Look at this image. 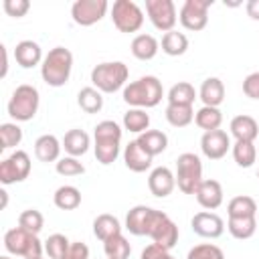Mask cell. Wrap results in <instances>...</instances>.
<instances>
[{
    "mask_svg": "<svg viewBox=\"0 0 259 259\" xmlns=\"http://www.w3.org/2000/svg\"><path fill=\"white\" fill-rule=\"evenodd\" d=\"M130 69L121 61H105L91 69V83L101 93H115L125 87Z\"/></svg>",
    "mask_w": 259,
    "mask_h": 259,
    "instance_id": "cell-4",
    "label": "cell"
},
{
    "mask_svg": "<svg viewBox=\"0 0 259 259\" xmlns=\"http://www.w3.org/2000/svg\"><path fill=\"white\" fill-rule=\"evenodd\" d=\"M4 249L16 257L38 259V257H42L45 245L38 241V235L30 233L22 227H14L4 233Z\"/></svg>",
    "mask_w": 259,
    "mask_h": 259,
    "instance_id": "cell-6",
    "label": "cell"
},
{
    "mask_svg": "<svg viewBox=\"0 0 259 259\" xmlns=\"http://www.w3.org/2000/svg\"><path fill=\"white\" fill-rule=\"evenodd\" d=\"M176 186L184 194H194L202 178V162L196 154L184 152L176 158Z\"/></svg>",
    "mask_w": 259,
    "mask_h": 259,
    "instance_id": "cell-7",
    "label": "cell"
},
{
    "mask_svg": "<svg viewBox=\"0 0 259 259\" xmlns=\"http://www.w3.org/2000/svg\"><path fill=\"white\" fill-rule=\"evenodd\" d=\"M42 245H45V253H47L49 259H63L65 253H67L69 247H71V241H69L65 235L55 233V235H51Z\"/></svg>",
    "mask_w": 259,
    "mask_h": 259,
    "instance_id": "cell-39",
    "label": "cell"
},
{
    "mask_svg": "<svg viewBox=\"0 0 259 259\" xmlns=\"http://www.w3.org/2000/svg\"><path fill=\"white\" fill-rule=\"evenodd\" d=\"M148 188L156 198H166L172 194V190L176 188V176L170 168L166 166H158L150 172L148 176Z\"/></svg>",
    "mask_w": 259,
    "mask_h": 259,
    "instance_id": "cell-17",
    "label": "cell"
},
{
    "mask_svg": "<svg viewBox=\"0 0 259 259\" xmlns=\"http://www.w3.org/2000/svg\"><path fill=\"white\" fill-rule=\"evenodd\" d=\"M53 202L61 210H75L81 204V190L77 186H71V184L59 186L53 194Z\"/></svg>",
    "mask_w": 259,
    "mask_h": 259,
    "instance_id": "cell-29",
    "label": "cell"
},
{
    "mask_svg": "<svg viewBox=\"0 0 259 259\" xmlns=\"http://www.w3.org/2000/svg\"><path fill=\"white\" fill-rule=\"evenodd\" d=\"M194 196H196L198 204L204 210H214V208H219L223 204V186H221L219 180H212V178L202 180L198 184Z\"/></svg>",
    "mask_w": 259,
    "mask_h": 259,
    "instance_id": "cell-18",
    "label": "cell"
},
{
    "mask_svg": "<svg viewBox=\"0 0 259 259\" xmlns=\"http://www.w3.org/2000/svg\"><path fill=\"white\" fill-rule=\"evenodd\" d=\"M196 99V89L188 81H178L168 91V103L174 105H192Z\"/></svg>",
    "mask_w": 259,
    "mask_h": 259,
    "instance_id": "cell-35",
    "label": "cell"
},
{
    "mask_svg": "<svg viewBox=\"0 0 259 259\" xmlns=\"http://www.w3.org/2000/svg\"><path fill=\"white\" fill-rule=\"evenodd\" d=\"M89 146H91L89 134L83 132V130H79V127L69 130V132L65 134V138H63V150H65L69 156H73V158H79V156L87 154Z\"/></svg>",
    "mask_w": 259,
    "mask_h": 259,
    "instance_id": "cell-24",
    "label": "cell"
},
{
    "mask_svg": "<svg viewBox=\"0 0 259 259\" xmlns=\"http://www.w3.org/2000/svg\"><path fill=\"white\" fill-rule=\"evenodd\" d=\"M107 10V0H75L71 6V16L79 26H93L105 16Z\"/></svg>",
    "mask_w": 259,
    "mask_h": 259,
    "instance_id": "cell-13",
    "label": "cell"
},
{
    "mask_svg": "<svg viewBox=\"0 0 259 259\" xmlns=\"http://www.w3.org/2000/svg\"><path fill=\"white\" fill-rule=\"evenodd\" d=\"M63 259H89V247L81 241H73Z\"/></svg>",
    "mask_w": 259,
    "mask_h": 259,
    "instance_id": "cell-47",
    "label": "cell"
},
{
    "mask_svg": "<svg viewBox=\"0 0 259 259\" xmlns=\"http://www.w3.org/2000/svg\"><path fill=\"white\" fill-rule=\"evenodd\" d=\"M119 233H121V223H119L117 217L107 214V212L95 217V221H93V235L101 243H105L107 239H111V237H115Z\"/></svg>",
    "mask_w": 259,
    "mask_h": 259,
    "instance_id": "cell-26",
    "label": "cell"
},
{
    "mask_svg": "<svg viewBox=\"0 0 259 259\" xmlns=\"http://www.w3.org/2000/svg\"><path fill=\"white\" fill-rule=\"evenodd\" d=\"M190 227L198 237L219 239L225 233V221L212 210H200L190 219Z\"/></svg>",
    "mask_w": 259,
    "mask_h": 259,
    "instance_id": "cell-14",
    "label": "cell"
},
{
    "mask_svg": "<svg viewBox=\"0 0 259 259\" xmlns=\"http://www.w3.org/2000/svg\"><path fill=\"white\" fill-rule=\"evenodd\" d=\"M186 259H225V253L214 243H200L188 251Z\"/></svg>",
    "mask_w": 259,
    "mask_h": 259,
    "instance_id": "cell-42",
    "label": "cell"
},
{
    "mask_svg": "<svg viewBox=\"0 0 259 259\" xmlns=\"http://www.w3.org/2000/svg\"><path fill=\"white\" fill-rule=\"evenodd\" d=\"M198 97L202 105L208 107H219L225 101V85L219 77H206L198 89Z\"/></svg>",
    "mask_w": 259,
    "mask_h": 259,
    "instance_id": "cell-23",
    "label": "cell"
},
{
    "mask_svg": "<svg viewBox=\"0 0 259 259\" xmlns=\"http://www.w3.org/2000/svg\"><path fill=\"white\" fill-rule=\"evenodd\" d=\"M18 227H22V229L38 235L42 231V227H45V217L36 208H26V210H22L18 214Z\"/></svg>",
    "mask_w": 259,
    "mask_h": 259,
    "instance_id": "cell-41",
    "label": "cell"
},
{
    "mask_svg": "<svg viewBox=\"0 0 259 259\" xmlns=\"http://www.w3.org/2000/svg\"><path fill=\"white\" fill-rule=\"evenodd\" d=\"M154 210L156 208L146 206V204H136L134 208H130L125 214L127 233L134 237H148V231H150V225L154 219Z\"/></svg>",
    "mask_w": 259,
    "mask_h": 259,
    "instance_id": "cell-16",
    "label": "cell"
},
{
    "mask_svg": "<svg viewBox=\"0 0 259 259\" xmlns=\"http://www.w3.org/2000/svg\"><path fill=\"white\" fill-rule=\"evenodd\" d=\"M257 178H259V170H257Z\"/></svg>",
    "mask_w": 259,
    "mask_h": 259,
    "instance_id": "cell-53",
    "label": "cell"
},
{
    "mask_svg": "<svg viewBox=\"0 0 259 259\" xmlns=\"http://www.w3.org/2000/svg\"><path fill=\"white\" fill-rule=\"evenodd\" d=\"M103 251L107 259H130L132 247H130V241L119 233L103 243Z\"/></svg>",
    "mask_w": 259,
    "mask_h": 259,
    "instance_id": "cell-38",
    "label": "cell"
},
{
    "mask_svg": "<svg viewBox=\"0 0 259 259\" xmlns=\"http://www.w3.org/2000/svg\"><path fill=\"white\" fill-rule=\"evenodd\" d=\"M178 227L176 223L162 210H154V219H152V225H150V231H148V237L152 239V243L164 247V249H174V245L178 243Z\"/></svg>",
    "mask_w": 259,
    "mask_h": 259,
    "instance_id": "cell-10",
    "label": "cell"
},
{
    "mask_svg": "<svg viewBox=\"0 0 259 259\" xmlns=\"http://www.w3.org/2000/svg\"><path fill=\"white\" fill-rule=\"evenodd\" d=\"M0 53H2V71H0V77H6L8 73V51L4 45H0Z\"/></svg>",
    "mask_w": 259,
    "mask_h": 259,
    "instance_id": "cell-49",
    "label": "cell"
},
{
    "mask_svg": "<svg viewBox=\"0 0 259 259\" xmlns=\"http://www.w3.org/2000/svg\"><path fill=\"white\" fill-rule=\"evenodd\" d=\"M136 140H138V144H140L152 158L158 156V154H162V152L168 148V136H166L164 132H160V130H148V132L140 134Z\"/></svg>",
    "mask_w": 259,
    "mask_h": 259,
    "instance_id": "cell-27",
    "label": "cell"
},
{
    "mask_svg": "<svg viewBox=\"0 0 259 259\" xmlns=\"http://www.w3.org/2000/svg\"><path fill=\"white\" fill-rule=\"evenodd\" d=\"M77 103L85 113H99L103 109V95L93 85L91 87H83L77 93Z\"/></svg>",
    "mask_w": 259,
    "mask_h": 259,
    "instance_id": "cell-33",
    "label": "cell"
},
{
    "mask_svg": "<svg viewBox=\"0 0 259 259\" xmlns=\"http://www.w3.org/2000/svg\"><path fill=\"white\" fill-rule=\"evenodd\" d=\"M243 93L249 97V99H259V71L251 73L245 77L243 81Z\"/></svg>",
    "mask_w": 259,
    "mask_h": 259,
    "instance_id": "cell-46",
    "label": "cell"
},
{
    "mask_svg": "<svg viewBox=\"0 0 259 259\" xmlns=\"http://www.w3.org/2000/svg\"><path fill=\"white\" fill-rule=\"evenodd\" d=\"M4 12L12 18H22L28 10H30V2L28 0H4Z\"/></svg>",
    "mask_w": 259,
    "mask_h": 259,
    "instance_id": "cell-44",
    "label": "cell"
},
{
    "mask_svg": "<svg viewBox=\"0 0 259 259\" xmlns=\"http://www.w3.org/2000/svg\"><path fill=\"white\" fill-rule=\"evenodd\" d=\"M146 14L156 30H162L164 34L174 30L178 22L176 4L172 0H146Z\"/></svg>",
    "mask_w": 259,
    "mask_h": 259,
    "instance_id": "cell-11",
    "label": "cell"
},
{
    "mask_svg": "<svg viewBox=\"0 0 259 259\" xmlns=\"http://www.w3.org/2000/svg\"><path fill=\"white\" fill-rule=\"evenodd\" d=\"M130 49H132V55L136 59H140V61H152L158 55V51H160V42L152 34H138V36H134Z\"/></svg>",
    "mask_w": 259,
    "mask_h": 259,
    "instance_id": "cell-25",
    "label": "cell"
},
{
    "mask_svg": "<svg viewBox=\"0 0 259 259\" xmlns=\"http://www.w3.org/2000/svg\"><path fill=\"white\" fill-rule=\"evenodd\" d=\"M123 101L130 105V107H138V109H150V107H156L162 97H164V87H162V81L154 75H146V77H140L132 83H127L123 87V93H121Z\"/></svg>",
    "mask_w": 259,
    "mask_h": 259,
    "instance_id": "cell-2",
    "label": "cell"
},
{
    "mask_svg": "<svg viewBox=\"0 0 259 259\" xmlns=\"http://www.w3.org/2000/svg\"><path fill=\"white\" fill-rule=\"evenodd\" d=\"M73 71V53L65 47L51 49L40 65V77L49 87H63L69 83Z\"/></svg>",
    "mask_w": 259,
    "mask_h": 259,
    "instance_id": "cell-3",
    "label": "cell"
},
{
    "mask_svg": "<svg viewBox=\"0 0 259 259\" xmlns=\"http://www.w3.org/2000/svg\"><path fill=\"white\" fill-rule=\"evenodd\" d=\"M38 105H40V95H38V89L34 85H28V83H22L18 85L10 99H8V115L14 119V121H30L36 111H38Z\"/></svg>",
    "mask_w": 259,
    "mask_h": 259,
    "instance_id": "cell-5",
    "label": "cell"
},
{
    "mask_svg": "<svg viewBox=\"0 0 259 259\" xmlns=\"http://www.w3.org/2000/svg\"><path fill=\"white\" fill-rule=\"evenodd\" d=\"M257 154H259V150H257Z\"/></svg>",
    "mask_w": 259,
    "mask_h": 259,
    "instance_id": "cell-54",
    "label": "cell"
},
{
    "mask_svg": "<svg viewBox=\"0 0 259 259\" xmlns=\"http://www.w3.org/2000/svg\"><path fill=\"white\" fill-rule=\"evenodd\" d=\"M245 10H247V16L251 20H259V0H249L245 4Z\"/></svg>",
    "mask_w": 259,
    "mask_h": 259,
    "instance_id": "cell-48",
    "label": "cell"
},
{
    "mask_svg": "<svg viewBox=\"0 0 259 259\" xmlns=\"http://www.w3.org/2000/svg\"><path fill=\"white\" fill-rule=\"evenodd\" d=\"M0 259H12V257H8V255H2V257H0Z\"/></svg>",
    "mask_w": 259,
    "mask_h": 259,
    "instance_id": "cell-51",
    "label": "cell"
},
{
    "mask_svg": "<svg viewBox=\"0 0 259 259\" xmlns=\"http://www.w3.org/2000/svg\"><path fill=\"white\" fill-rule=\"evenodd\" d=\"M212 0H186L178 12V20L186 30L198 32L208 24V8Z\"/></svg>",
    "mask_w": 259,
    "mask_h": 259,
    "instance_id": "cell-12",
    "label": "cell"
},
{
    "mask_svg": "<svg viewBox=\"0 0 259 259\" xmlns=\"http://www.w3.org/2000/svg\"><path fill=\"white\" fill-rule=\"evenodd\" d=\"M0 196H2V208H6V204H8V192L6 190H0Z\"/></svg>",
    "mask_w": 259,
    "mask_h": 259,
    "instance_id": "cell-50",
    "label": "cell"
},
{
    "mask_svg": "<svg viewBox=\"0 0 259 259\" xmlns=\"http://www.w3.org/2000/svg\"><path fill=\"white\" fill-rule=\"evenodd\" d=\"M123 130L134 132V134H144L150 127V115L146 113V109H138V107H130L123 113Z\"/></svg>",
    "mask_w": 259,
    "mask_h": 259,
    "instance_id": "cell-34",
    "label": "cell"
},
{
    "mask_svg": "<svg viewBox=\"0 0 259 259\" xmlns=\"http://www.w3.org/2000/svg\"><path fill=\"white\" fill-rule=\"evenodd\" d=\"M14 59L22 69H32L36 65H42V49L34 40H20L14 47Z\"/></svg>",
    "mask_w": 259,
    "mask_h": 259,
    "instance_id": "cell-21",
    "label": "cell"
},
{
    "mask_svg": "<svg viewBox=\"0 0 259 259\" xmlns=\"http://www.w3.org/2000/svg\"><path fill=\"white\" fill-rule=\"evenodd\" d=\"M30 168H32L30 156L24 150H14L8 158H4L0 162V182L4 186L22 182V180L28 178Z\"/></svg>",
    "mask_w": 259,
    "mask_h": 259,
    "instance_id": "cell-9",
    "label": "cell"
},
{
    "mask_svg": "<svg viewBox=\"0 0 259 259\" xmlns=\"http://www.w3.org/2000/svg\"><path fill=\"white\" fill-rule=\"evenodd\" d=\"M231 148H233L231 138L223 130L204 132L202 138H200V150H202V154L208 160H221V158H225Z\"/></svg>",
    "mask_w": 259,
    "mask_h": 259,
    "instance_id": "cell-15",
    "label": "cell"
},
{
    "mask_svg": "<svg viewBox=\"0 0 259 259\" xmlns=\"http://www.w3.org/2000/svg\"><path fill=\"white\" fill-rule=\"evenodd\" d=\"M231 152H233V160L241 168H251L257 162V146L253 142H235Z\"/></svg>",
    "mask_w": 259,
    "mask_h": 259,
    "instance_id": "cell-36",
    "label": "cell"
},
{
    "mask_svg": "<svg viewBox=\"0 0 259 259\" xmlns=\"http://www.w3.org/2000/svg\"><path fill=\"white\" fill-rule=\"evenodd\" d=\"M231 136L235 138V142H255L257 136H259V123L255 117L247 115V113H241V115H235L231 119Z\"/></svg>",
    "mask_w": 259,
    "mask_h": 259,
    "instance_id": "cell-19",
    "label": "cell"
},
{
    "mask_svg": "<svg viewBox=\"0 0 259 259\" xmlns=\"http://www.w3.org/2000/svg\"><path fill=\"white\" fill-rule=\"evenodd\" d=\"M38 259H42V257H38Z\"/></svg>",
    "mask_w": 259,
    "mask_h": 259,
    "instance_id": "cell-55",
    "label": "cell"
},
{
    "mask_svg": "<svg viewBox=\"0 0 259 259\" xmlns=\"http://www.w3.org/2000/svg\"><path fill=\"white\" fill-rule=\"evenodd\" d=\"M160 47H162V53H166L168 57H180L188 51V36L174 28L162 36Z\"/></svg>",
    "mask_w": 259,
    "mask_h": 259,
    "instance_id": "cell-30",
    "label": "cell"
},
{
    "mask_svg": "<svg viewBox=\"0 0 259 259\" xmlns=\"http://www.w3.org/2000/svg\"><path fill=\"white\" fill-rule=\"evenodd\" d=\"M166 121L172 125V127H186L194 121V109L192 105H174V103H168L166 105Z\"/></svg>",
    "mask_w": 259,
    "mask_h": 259,
    "instance_id": "cell-31",
    "label": "cell"
},
{
    "mask_svg": "<svg viewBox=\"0 0 259 259\" xmlns=\"http://www.w3.org/2000/svg\"><path fill=\"white\" fill-rule=\"evenodd\" d=\"M227 229H229L231 237H235L239 241L251 239L257 231V217H229Z\"/></svg>",
    "mask_w": 259,
    "mask_h": 259,
    "instance_id": "cell-28",
    "label": "cell"
},
{
    "mask_svg": "<svg viewBox=\"0 0 259 259\" xmlns=\"http://www.w3.org/2000/svg\"><path fill=\"white\" fill-rule=\"evenodd\" d=\"M140 259H176V257L168 249H164V247H160L156 243H150V245L144 247Z\"/></svg>",
    "mask_w": 259,
    "mask_h": 259,
    "instance_id": "cell-45",
    "label": "cell"
},
{
    "mask_svg": "<svg viewBox=\"0 0 259 259\" xmlns=\"http://www.w3.org/2000/svg\"><path fill=\"white\" fill-rule=\"evenodd\" d=\"M194 123L204 130V132H212V130H221V123H223V113L219 107H208V105H202L196 113H194Z\"/></svg>",
    "mask_w": 259,
    "mask_h": 259,
    "instance_id": "cell-32",
    "label": "cell"
},
{
    "mask_svg": "<svg viewBox=\"0 0 259 259\" xmlns=\"http://www.w3.org/2000/svg\"><path fill=\"white\" fill-rule=\"evenodd\" d=\"M0 142H2V150H10V148H16L20 146L22 142V130L16 121H6L0 125Z\"/></svg>",
    "mask_w": 259,
    "mask_h": 259,
    "instance_id": "cell-40",
    "label": "cell"
},
{
    "mask_svg": "<svg viewBox=\"0 0 259 259\" xmlns=\"http://www.w3.org/2000/svg\"><path fill=\"white\" fill-rule=\"evenodd\" d=\"M55 170L61 176H81V174H85V166L79 162V158H73V156L61 158L55 164Z\"/></svg>",
    "mask_w": 259,
    "mask_h": 259,
    "instance_id": "cell-43",
    "label": "cell"
},
{
    "mask_svg": "<svg viewBox=\"0 0 259 259\" xmlns=\"http://www.w3.org/2000/svg\"><path fill=\"white\" fill-rule=\"evenodd\" d=\"M152 156L138 144V140H132L125 148H123V164L127 170L132 172H146L152 166Z\"/></svg>",
    "mask_w": 259,
    "mask_h": 259,
    "instance_id": "cell-20",
    "label": "cell"
},
{
    "mask_svg": "<svg viewBox=\"0 0 259 259\" xmlns=\"http://www.w3.org/2000/svg\"><path fill=\"white\" fill-rule=\"evenodd\" d=\"M61 150H63V142H59L57 136L53 134H42L40 138H36L34 142V156L40 162H59L61 160Z\"/></svg>",
    "mask_w": 259,
    "mask_h": 259,
    "instance_id": "cell-22",
    "label": "cell"
},
{
    "mask_svg": "<svg viewBox=\"0 0 259 259\" xmlns=\"http://www.w3.org/2000/svg\"><path fill=\"white\" fill-rule=\"evenodd\" d=\"M227 214L229 217H257V202L247 194H239L229 200Z\"/></svg>",
    "mask_w": 259,
    "mask_h": 259,
    "instance_id": "cell-37",
    "label": "cell"
},
{
    "mask_svg": "<svg viewBox=\"0 0 259 259\" xmlns=\"http://www.w3.org/2000/svg\"><path fill=\"white\" fill-rule=\"evenodd\" d=\"M257 225H259V212H257Z\"/></svg>",
    "mask_w": 259,
    "mask_h": 259,
    "instance_id": "cell-52",
    "label": "cell"
},
{
    "mask_svg": "<svg viewBox=\"0 0 259 259\" xmlns=\"http://www.w3.org/2000/svg\"><path fill=\"white\" fill-rule=\"evenodd\" d=\"M123 130L113 119H103L93 127V152L99 164L109 166L119 156Z\"/></svg>",
    "mask_w": 259,
    "mask_h": 259,
    "instance_id": "cell-1",
    "label": "cell"
},
{
    "mask_svg": "<svg viewBox=\"0 0 259 259\" xmlns=\"http://www.w3.org/2000/svg\"><path fill=\"white\" fill-rule=\"evenodd\" d=\"M111 20L119 32H138L144 24V10L134 0H115L111 6Z\"/></svg>",
    "mask_w": 259,
    "mask_h": 259,
    "instance_id": "cell-8",
    "label": "cell"
}]
</instances>
